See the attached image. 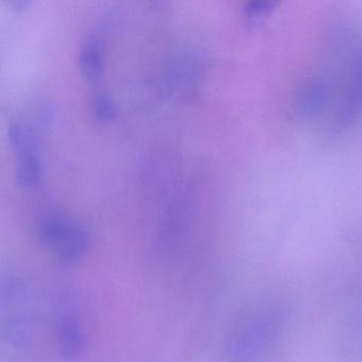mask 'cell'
Wrapping results in <instances>:
<instances>
[]
</instances>
